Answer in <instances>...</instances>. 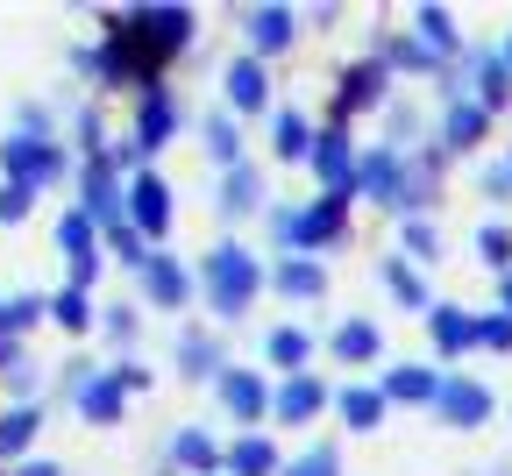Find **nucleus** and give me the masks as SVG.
Segmentation results:
<instances>
[{
	"instance_id": "20e7f679",
	"label": "nucleus",
	"mask_w": 512,
	"mask_h": 476,
	"mask_svg": "<svg viewBox=\"0 0 512 476\" xmlns=\"http://www.w3.org/2000/svg\"><path fill=\"white\" fill-rule=\"evenodd\" d=\"M448 413H456V420H477V413H484V391L456 384V391H448Z\"/></svg>"
},
{
	"instance_id": "7ed1b4c3",
	"label": "nucleus",
	"mask_w": 512,
	"mask_h": 476,
	"mask_svg": "<svg viewBox=\"0 0 512 476\" xmlns=\"http://www.w3.org/2000/svg\"><path fill=\"white\" fill-rule=\"evenodd\" d=\"M136 214H143L150 228L164 221V185H157V178H143V185H136Z\"/></svg>"
},
{
	"instance_id": "9d476101",
	"label": "nucleus",
	"mask_w": 512,
	"mask_h": 476,
	"mask_svg": "<svg viewBox=\"0 0 512 476\" xmlns=\"http://www.w3.org/2000/svg\"><path fill=\"white\" fill-rule=\"evenodd\" d=\"M235 469H249V476H256V469H271V448H264V441H249V448L235 455Z\"/></svg>"
},
{
	"instance_id": "f8f14e48",
	"label": "nucleus",
	"mask_w": 512,
	"mask_h": 476,
	"mask_svg": "<svg viewBox=\"0 0 512 476\" xmlns=\"http://www.w3.org/2000/svg\"><path fill=\"white\" fill-rule=\"evenodd\" d=\"M285 413H313V384H292L285 391Z\"/></svg>"
},
{
	"instance_id": "ddd939ff",
	"label": "nucleus",
	"mask_w": 512,
	"mask_h": 476,
	"mask_svg": "<svg viewBox=\"0 0 512 476\" xmlns=\"http://www.w3.org/2000/svg\"><path fill=\"white\" fill-rule=\"evenodd\" d=\"M157 299H185V278H178V270H157Z\"/></svg>"
},
{
	"instance_id": "6e6552de",
	"label": "nucleus",
	"mask_w": 512,
	"mask_h": 476,
	"mask_svg": "<svg viewBox=\"0 0 512 476\" xmlns=\"http://www.w3.org/2000/svg\"><path fill=\"white\" fill-rule=\"evenodd\" d=\"M278 150H285V157H299V150H306V128H299V121H292V114H285V121H278Z\"/></svg>"
},
{
	"instance_id": "f03ea898",
	"label": "nucleus",
	"mask_w": 512,
	"mask_h": 476,
	"mask_svg": "<svg viewBox=\"0 0 512 476\" xmlns=\"http://www.w3.org/2000/svg\"><path fill=\"white\" fill-rule=\"evenodd\" d=\"M228 93H235L242 107H256V100H264V79H256V64H235V72H228Z\"/></svg>"
},
{
	"instance_id": "2eb2a0df",
	"label": "nucleus",
	"mask_w": 512,
	"mask_h": 476,
	"mask_svg": "<svg viewBox=\"0 0 512 476\" xmlns=\"http://www.w3.org/2000/svg\"><path fill=\"white\" fill-rule=\"evenodd\" d=\"M328 469H335V462H328V455H313V462H306V469H299V476H328Z\"/></svg>"
},
{
	"instance_id": "4468645a",
	"label": "nucleus",
	"mask_w": 512,
	"mask_h": 476,
	"mask_svg": "<svg viewBox=\"0 0 512 476\" xmlns=\"http://www.w3.org/2000/svg\"><path fill=\"white\" fill-rule=\"evenodd\" d=\"M271 349H278V363H299V356H306V342H299V334H278Z\"/></svg>"
},
{
	"instance_id": "1a4fd4ad",
	"label": "nucleus",
	"mask_w": 512,
	"mask_h": 476,
	"mask_svg": "<svg viewBox=\"0 0 512 476\" xmlns=\"http://www.w3.org/2000/svg\"><path fill=\"white\" fill-rule=\"evenodd\" d=\"M292 29H285V15H256V43H285Z\"/></svg>"
},
{
	"instance_id": "0eeeda50",
	"label": "nucleus",
	"mask_w": 512,
	"mask_h": 476,
	"mask_svg": "<svg viewBox=\"0 0 512 476\" xmlns=\"http://www.w3.org/2000/svg\"><path fill=\"white\" fill-rule=\"evenodd\" d=\"M313 285H320L313 263H285V292H313Z\"/></svg>"
},
{
	"instance_id": "9b49d317",
	"label": "nucleus",
	"mask_w": 512,
	"mask_h": 476,
	"mask_svg": "<svg viewBox=\"0 0 512 476\" xmlns=\"http://www.w3.org/2000/svg\"><path fill=\"white\" fill-rule=\"evenodd\" d=\"M392 391H399V398H420V391H427V377H420V370H399V377H392Z\"/></svg>"
},
{
	"instance_id": "423d86ee",
	"label": "nucleus",
	"mask_w": 512,
	"mask_h": 476,
	"mask_svg": "<svg viewBox=\"0 0 512 476\" xmlns=\"http://www.w3.org/2000/svg\"><path fill=\"white\" fill-rule=\"evenodd\" d=\"M29 441V413H15V420H0V455H15Z\"/></svg>"
},
{
	"instance_id": "f257e3e1",
	"label": "nucleus",
	"mask_w": 512,
	"mask_h": 476,
	"mask_svg": "<svg viewBox=\"0 0 512 476\" xmlns=\"http://www.w3.org/2000/svg\"><path fill=\"white\" fill-rule=\"evenodd\" d=\"M249 278H256V270H249V263H242V256L228 249V256L214 263V292H221V306H235V299L249 292Z\"/></svg>"
},
{
	"instance_id": "39448f33",
	"label": "nucleus",
	"mask_w": 512,
	"mask_h": 476,
	"mask_svg": "<svg viewBox=\"0 0 512 476\" xmlns=\"http://www.w3.org/2000/svg\"><path fill=\"white\" fill-rule=\"evenodd\" d=\"M370 342H377L370 327H342V334H335V349H342V356H370Z\"/></svg>"
}]
</instances>
